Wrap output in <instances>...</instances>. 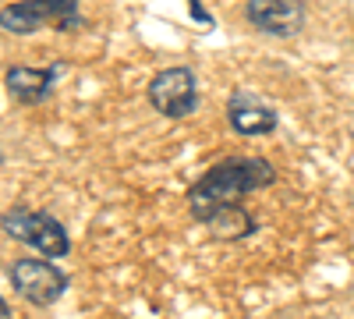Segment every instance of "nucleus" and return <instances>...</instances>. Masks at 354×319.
<instances>
[{
	"label": "nucleus",
	"mask_w": 354,
	"mask_h": 319,
	"mask_svg": "<svg viewBox=\"0 0 354 319\" xmlns=\"http://www.w3.org/2000/svg\"><path fill=\"white\" fill-rule=\"evenodd\" d=\"M145 96H149L153 110L163 113V118H188V113H195L198 107V82H195V71L192 68H163L149 78V89H145Z\"/></svg>",
	"instance_id": "nucleus-4"
},
{
	"label": "nucleus",
	"mask_w": 354,
	"mask_h": 319,
	"mask_svg": "<svg viewBox=\"0 0 354 319\" xmlns=\"http://www.w3.org/2000/svg\"><path fill=\"white\" fill-rule=\"evenodd\" d=\"M227 125L238 135H270L277 128V110L262 103L255 93L234 89L227 100Z\"/></svg>",
	"instance_id": "nucleus-7"
},
{
	"label": "nucleus",
	"mask_w": 354,
	"mask_h": 319,
	"mask_svg": "<svg viewBox=\"0 0 354 319\" xmlns=\"http://www.w3.org/2000/svg\"><path fill=\"white\" fill-rule=\"evenodd\" d=\"M4 235L15 241H25L28 248L43 252L46 259H64L71 252V238H68L64 224L43 210H21V206L8 210L4 213Z\"/></svg>",
	"instance_id": "nucleus-2"
},
{
	"label": "nucleus",
	"mask_w": 354,
	"mask_h": 319,
	"mask_svg": "<svg viewBox=\"0 0 354 319\" xmlns=\"http://www.w3.org/2000/svg\"><path fill=\"white\" fill-rule=\"evenodd\" d=\"M277 181V170L262 156H227L213 163L202 178L188 188V213L202 224L209 213L223 206H241L248 192L270 188Z\"/></svg>",
	"instance_id": "nucleus-1"
},
{
	"label": "nucleus",
	"mask_w": 354,
	"mask_h": 319,
	"mask_svg": "<svg viewBox=\"0 0 354 319\" xmlns=\"http://www.w3.org/2000/svg\"><path fill=\"white\" fill-rule=\"evenodd\" d=\"M188 8H192V18H195V21H202V25H213V18L202 11V4H198V0H188Z\"/></svg>",
	"instance_id": "nucleus-10"
},
{
	"label": "nucleus",
	"mask_w": 354,
	"mask_h": 319,
	"mask_svg": "<svg viewBox=\"0 0 354 319\" xmlns=\"http://www.w3.org/2000/svg\"><path fill=\"white\" fill-rule=\"evenodd\" d=\"M0 21H4L8 33L28 36L43 25H53V28H61V33L78 28L82 15H78V0H18V4L4 8Z\"/></svg>",
	"instance_id": "nucleus-3"
},
{
	"label": "nucleus",
	"mask_w": 354,
	"mask_h": 319,
	"mask_svg": "<svg viewBox=\"0 0 354 319\" xmlns=\"http://www.w3.org/2000/svg\"><path fill=\"white\" fill-rule=\"evenodd\" d=\"M8 280L25 302H32L39 309L53 305L68 291V277L53 263H46V259H15L8 266Z\"/></svg>",
	"instance_id": "nucleus-5"
},
{
	"label": "nucleus",
	"mask_w": 354,
	"mask_h": 319,
	"mask_svg": "<svg viewBox=\"0 0 354 319\" xmlns=\"http://www.w3.org/2000/svg\"><path fill=\"white\" fill-rule=\"evenodd\" d=\"M245 18L262 36L290 39L305 28V0H248Z\"/></svg>",
	"instance_id": "nucleus-6"
},
{
	"label": "nucleus",
	"mask_w": 354,
	"mask_h": 319,
	"mask_svg": "<svg viewBox=\"0 0 354 319\" xmlns=\"http://www.w3.org/2000/svg\"><path fill=\"white\" fill-rule=\"evenodd\" d=\"M202 224H205V230H209L213 238H220V241L248 238V235H255V227H259L255 217H252L248 210H241V206H223V210L209 213Z\"/></svg>",
	"instance_id": "nucleus-9"
},
{
	"label": "nucleus",
	"mask_w": 354,
	"mask_h": 319,
	"mask_svg": "<svg viewBox=\"0 0 354 319\" xmlns=\"http://www.w3.org/2000/svg\"><path fill=\"white\" fill-rule=\"evenodd\" d=\"M61 68H8L4 82H8V93L18 103H43L53 93V82Z\"/></svg>",
	"instance_id": "nucleus-8"
},
{
	"label": "nucleus",
	"mask_w": 354,
	"mask_h": 319,
	"mask_svg": "<svg viewBox=\"0 0 354 319\" xmlns=\"http://www.w3.org/2000/svg\"><path fill=\"white\" fill-rule=\"evenodd\" d=\"M0 316H4V319H11V305H8V302L0 305Z\"/></svg>",
	"instance_id": "nucleus-11"
}]
</instances>
